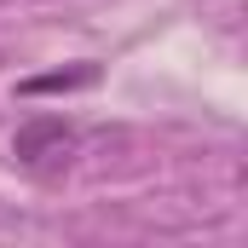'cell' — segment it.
<instances>
[{"label":"cell","instance_id":"7a4b0ae2","mask_svg":"<svg viewBox=\"0 0 248 248\" xmlns=\"http://www.w3.org/2000/svg\"><path fill=\"white\" fill-rule=\"evenodd\" d=\"M93 81H98V63H75V69H52V75H29L23 93L29 98H41V93H81Z\"/></svg>","mask_w":248,"mask_h":248},{"label":"cell","instance_id":"6da1fadb","mask_svg":"<svg viewBox=\"0 0 248 248\" xmlns=\"http://www.w3.org/2000/svg\"><path fill=\"white\" fill-rule=\"evenodd\" d=\"M69 156H75V127L63 116H29L12 133V162L29 173H58Z\"/></svg>","mask_w":248,"mask_h":248}]
</instances>
